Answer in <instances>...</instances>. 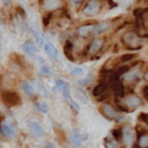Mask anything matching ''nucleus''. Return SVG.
Masks as SVG:
<instances>
[{
    "instance_id": "obj_1",
    "label": "nucleus",
    "mask_w": 148,
    "mask_h": 148,
    "mask_svg": "<svg viewBox=\"0 0 148 148\" xmlns=\"http://www.w3.org/2000/svg\"><path fill=\"white\" fill-rule=\"evenodd\" d=\"M143 103L142 99L137 95H128L126 97H121V101L118 103L119 109L125 113H132L135 109Z\"/></svg>"
},
{
    "instance_id": "obj_2",
    "label": "nucleus",
    "mask_w": 148,
    "mask_h": 148,
    "mask_svg": "<svg viewBox=\"0 0 148 148\" xmlns=\"http://www.w3.org/2000/svg\"><path fill=\"white\" fill-rule=\"evenodd\" d=\"M1 99H2V103L8 108L18 107L21 105V95L15 91L3 90L1 92Z\"/></svg>"
},
{
    "instance_id": "obj_3",
    "label": "nucleus",
    "mask_w": 148,
    "mask_h": 148,
    "mask_svg": "<svg viewBox=\"0 0 148 148\" xmlns=\"http://www.w3.org/2000/svg\"><path fill=\"white\" fill-rule=\"evenodd\" d=\"M99 112L105 118H107L110 121H115L119 122L122 121L123 119V116L117 111L114 107H112L109 103H103V105L99 107Z\"/></svg>"
},
{
    "instance_id": "obj_4",
    "label": "nucleus",
    "mask_w": 148,
    "mask_h": 148,
    "mask_svg": "<svg viewBox=\"0 0 148 148\" xmlns=\"http://www.w3.org/2000/svg\"><path fill=\"white\" fill-rule=\"evenodd\" d=\"M0 133H1V136L3 138H5V139H13L15 137V135H16V128L11 123L2 122L1 126H0Z\"/></svg>"
},
{
    "instance_id": "obj_5",
    "label": "nucleus",
    "mask_w": 148,
    "mask_h": 148,
    "mask_svg": "<svg viewBox=\"0 0 148 148\" xmlns=\"http://www.w3.org/2000/svg\"><path fill=\"white\" fill-rule=\"evenodd\" d=\"M63 95H64V97H65V99L67 101V103H69V106L71 107V109L73 110V111L75 112H78L79 111V107L78 105H77L75 101L72 99L71 97V90H70V85L68 84V83H65L63 86Z\"/></svg>"
},
{
    "instance_id": "obj_6",
    "label": "nucleus",
    "mask_w": 148,
    "mask_h": 148,
    "mask_svg": "<svg viewBox=\"0 0 148 148\" xmlns=\"http://www.w3.org/2000/svg\"><path fill=\"white\" fill-rule=\"evenodd\" d=\"M29 131H31L32 135L35 138H37V139L42 138L45 135V131H44L43 127H42L41 124H39L38 122L31 121L29 123Z\"/></svg>"
},
{
    "instance_id": "obj_7",
    "label": "nucleus",
    "mask_w": 148,
    "mask_h": 148,
    "mask_svg": "<svg viewBox=\"0 0 148 148\" xmlns=\"http://www.w3.org/2000/svg\"><path fill=\"white\" fill-rule=\"evenodd\" d=\"M99 2L97 0H90L87 5L84 7L83 9V13L85 15H88V16H91V15H95L99 12Z\"/></svg>"
},
{
    "instance_id": "obj_8",
    "label": "nucleus",
    "mask_w": 148,
    "mask_h": 148,
    "mask_svg": "<svg viewBox=\"0 0 148 148\" xmlns=\"http://www.w3.org/2000/svg\"><path fill=\"white\" fill-rule=\"evenodd\" d=\"M123 141L126 145H132L134 142V130L131 127L123 129Z\"/></svg>"
},
{
    "instance_id": "obj_9",
    "label": "nucleus",
    "mask_w": 148,
    "mask_h": 148,
    "mask_svg": "<svg viewBox=\"0 0 148 148\" xmlns=\"http://www.w3.org/2000/svg\"><path fill=\"white\" fill-rule=\"evenodd\" d=\"M108 90V84L106 82H101L99 84H97V86L93 88V91H92V93H93V97H99L101 95H103V99H105V95H107L108 97V95H106V91ZM101 99V101H103Z\"/></svg>"
},
{
    "instance_id": "obj_10",
    "label": "nucleus",
    "mask_w": 148,
    "mask_h": 148,
    "mask_svg": "<svg viewBox=\"0 0 148 148\" xmlns=\"http://www.w3.org/2000/svg\"><path fill=\"white\" fill-rule=\"evenodd\" d=\"M137 146L138 148H148V131H142L138 134Z\"/></svg>"
},
{
    "instance_id": "obj_11",
    "label": "nucleus",
    "mask_w": 148,
    "mask_h": 148,
    "mask_svg": "<svg viewBox=\"0 0 148 148\" xmlns=\"http://www.w3.org/2000/svg\"><path fill=\"white\" fill-rule=\"evenodd\" d=\"M103 47V40L101 39H95L91 42L90 46H89V53L95 54L99 51Z\"/></svg>"
},
{
    "instance_id": "obj_12",
    "label": "nucleus",
    "mask_w": 148,
    "mask_h": 148,
    "mask_svg": "<svg viewBox=\"0 0 148 148\" xmlns=\"http://www.w3.org/2000/svg\"><path fill=\"white\" fill-rule=\"evenodd\" d=\"M44 6L47 10H54L61 6V0H45Z\"/></svg>"
},
{
    "instance_id": "obj_13",
    "label": "nucleus",
    "mask_w": 148,
    "mask_h": 148,
    "mask_svg": "<svg viewBox=\"0 0 148 148\" xmlns=\"http://www.w3.org/2000/svg\"><path fill=\"white\" fill-rule=\"evenodd\" d=\"M44 50H45L46 54H47L48 56H50V57L55 58V59L58 57V51H57V49H56L55 46L52 45V44H50V43L46 44V45L44 46Z\"/></svg>"
},
{
    "instance_id": "obj_14",
    "label": "nucleus",
    "mask_w": 148,
    "mask_h": 148,
    "mask_svg": "<svg viewBox=\"0 0 148 148\" xmlns=\"http://www.w3.org/2000/svg\"><path fill=\"white\" fill-rule=\"evenodd\" d=\"M23 49L25 50V52L29 56H35L36 55V52H37V48L35 47L33 43L31 42H27L25 43V45L23 46Z\"/></svg>"
},
{
    "instance_id": "obj_15",
    "label": "nucleus",
    "mask_w": 148,
    "mask_h": 148,
    "mask_svg": "<svg viewBox=\"0 0 148 148\" xmlns=\"http://www.w3.org/2000/svg\"><path fill=\"white\" fill-rule=\"evenodd\" d=\"M109 27V23H101L99 25H97L95 27H93V35H101L103 32H106Z\"/></svg>"
},
{
    "instance_id": "obj_16",
    "label": "nucleus",
    "mask_w": 148,
    "mask_h": 148,
    "mask_svg": "<svg viewBox=\"0 0 148 148\" xmlns=\"http://www.w3.org/2000/svg\"><path fill=\"white\" fill-rule=\"evenodd\" d=\"M21 85H23V89L25 95H29V97L35 95V89H34L33 85H32L31 83H29L27 81H23V82L21 83Z\"/></svg>"
},
{
    "instance_id": "obj_17",
    "label": "nucleus",
    "mask_w": 148,
    "mask_h": 148,
    "mask_svg": "<svg viewBox=\"0 0 148 148\" xmlns=\"http://www.w3.org/2000/svg\"><path fill=\"white\" fill-rule=\"evenodd\" d=\"M91 29H93V25H82L78 29V35L80 37H87L89 35V33L91 32Z\"/></svg>"
},
{
    "instance_id": "obj_18",
    "label": "nucleus",
    "mask_w": 148,
    "mask_h": 148,
    "mask_svg": "<svg viewBox=\"0 0 148 148\" xmlns=\"http://www.w3.org/2000/svg\"><path fill=\"white\" fill-rule=\"evenodd\" d=\"M138 77H139V70H132V71H130L125 74L124 78H125L127 81H132V80L137 79Z\"/></svg>"
},
{
    "instance_id": "obj_19",
    "label": "nucleus",
    "mask_w": 148,
    "mask_h": 148,
    "mask_svg": "<svg viewBox=\"0 0 148 148\" xmlns=\"http://www.w3.org/2000/svg\"><path fill=\"white\" fill-rule=\"evenodd\" d=\"M115 89V93L120 97H124V87L122 83H117V84L114 86Z\"/></svg>"
},
{
    "instance_id": "obj_20",
    "label": "nucleus",
    "mask_w": 148,
    "mask_h": 148,
    "mask_svg": "<svg viewBox=\"0 0 148 148\" xmlns=\"http://www.w3.org/2000/svg\"><path fill=\"white\" fill-rule=\"evenodd\" d=\"M112 134H113V137L115 138L116 140H121L123 139V129H114L112 131Z\"/></svg>"
},
{
    "instance_id": "obj_21",
    "label": "nucleus",
    "mask_w": 148,
    "mask_h": 148,
    "mask_svg": "<svg viewBox=\"0 0 148 148\" xmlns=\"http://www.w3.org/2000/svg\"><path fill=\"white\" fill-rule=\"evenodd\" d=\"M125 41L129 42L130 44H135L138 43V38L136 37L135 34H127V36L125 37Z\"/></svg>"
},
{
    "instance_id": "obj_22",
    "label": "nucleus",
    "mask_w": 148,
    "mask_h": 148,
    "mask_svg": "<svg viewBox=\"0 0 148 148\" xmlns=\"http://www.w3.org/2000/svg\"><path fill=\"white\" fill-rule=\"evenodd\" d=\"M71 139H72V142H73L74 145L78 146V145H80V144H81L80 136H79V134L77 133L76 131H75L73 134H72V138H71Z\"/></svg>"
},
{
    "instance_id": "obj_23",
    "label": "nucleus",
    "mask_w": 148,
    "mask_h": 148,
    "mask_svg": "<svg viewBox=\"0 0 148 148\" xmlns=\"http://www.w3.org/2000/svg\"><path fill=\"white\" fill-rule=\"evenodd\" d=\"M138 120L141 121L142 123H144L146 126H148V114L146 113H140L138 116Z\"/></svg>"
},
{
    "instance_id": "obj_24",
    "label": "nucleus",
    "mask_w": 148,
    "mask_h": 148,
    "mask_svg": "<svg viewBox=\"0 0 148 148\" xmlns=\"http://www.w3.org/2000/svg\"><path fill=\"white\" fill-rule=\"evenodd\" d=\"M37 107L39 109V111H41L43 114H47L48 113V107L45 103H37Z\"/></svg>"
},
{
    "instance_id": "obj_25",
    "label": "nucleus",
    "mask_w": 148,
    "mask_h": 148,
    "mask_svg": "<svg viewBox=\"0 0 148 148\" xmlns=\"http://www.w3.org/2000/svg\"><path fill=\"white\" fill-rule=\"evenodd\" d=\"M72 73L73 74H76V75H81L83 73V70L81 68H78V67H75L72 69Z\"/></svg>"
},
{
    "instance_id": "obj_26",
    "label": "nucleus",
    "mask_w": 148,
    "mask_h": 148,
    "mask_svg": "<svg viewBox=\"0 0 148 148\" xmlns=\"http://www.w3.org/2000/svg\"><path fill=\"white\" fill-rule=\"evenodd\" d=\"M64 84H65V82L62 80H57V82H56V88L57 89H60V88H63Z\"/></svg>"
},
{
    "instance_id": "obj_27",
    "label": "nucleus",
    "mask_w": 148,
    "mask_h": 148,
    "mask_svg": "<svg viewBox=\"0 0 148 148\" xmlns=\"http://www.w3.org/2000/svg\"><path fill=\"white\" fill-rule=\"evenodd\" d=\"M143 95H144V97H145V99L148 101V86H146L145 88L143 89Z\"/></svg>"
},
{
    "instance_id": "obj_28",
    "label": "nucleus",
    "mask_w": 148,
    "mask_h": 148,
    "mask_svg": "<svg viewBox=\"0 0 148 148\" xmlns=\"http://www.w3.org/2000/svg\"><path fill=\"white\" fill-rule=\"evenodd\" d=\"M42 71H43L44 73L48 74L50 72V69H49V67H47V66H43V67H42Z\"/></svg>"
},
{
    "instance_id": "obj_29",
    "label": "nucleus",
    "mask_w": 148,
    "mask_h": 148,
    "mask_svg": "<svg viewBox=\"0 0 148 148\" xmlns=\"http://www.w3.org/2000/svg\"><path fill=\"white\" fill-rule=\"evenodd\" d=\"M44 148H56V147H55V145H54L53 143H47Z\"/></svg>"
},
{
    "instance_id": "obj_30",
    "label": "nucleus",
    "mask_w": 148,
    "mask_h": 148,
    "mask_svg": "<svg viewBox=\"0 0 148 148\" xmlns=\"http://www.w3.org/2000/svg\"><path fill=\"white\" fill-rule=\"evenodd\" d=\"M3 1V3H4L5 5H7V6H8V5H10V0H2Z\"/></svg>"
},
{
    "instance_id": "obj_31",
    "label": "nucleus",
    "mask_w": 148,
    "mask_h": 148,
    "mask_svg": "<svg viewBox=\"0 0 148 148\" xmlns=\"http://www.w3.org/2000/svg\"><path fill=\"white\" fill-rule=\"evenodd\" d=\"M144 77H145V79H146V80L148 81V72H147V73L145 74V76H144Z\"/></svg>"
}]
</instances>
